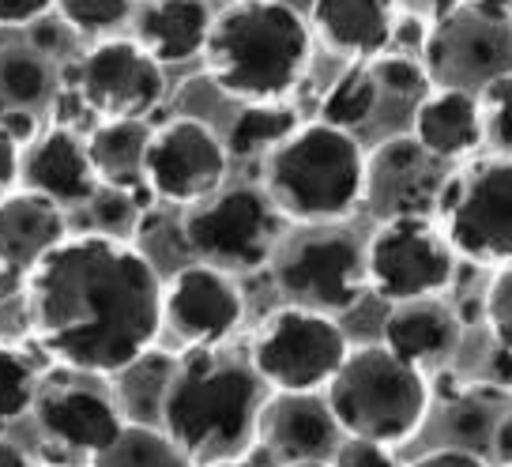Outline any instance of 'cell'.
Listing matches in <instances>:
<instances>
[{
    "label": "cell",
    "instance_id": "6da1fadb",
    "mask_svg": "<svg viewBox=\"0 0 512 467\" xmlns=\"http://www.w3.org/2000/svg\"><path fill=\"white\" fill-rule=\"evenodd\" d=\"M23 302L38 347L64 370L117 377L144 362L162 332L155 264L110 234H68L23 275Z\"/></svg>",
    "mask_w": 512,
    "mask_h": 467
},
{
    "label": "cell",
    "instance_id": "7a4b0ae2",
    "mask_svg": "<svg viewBox=\"0 0 512 467\" xmlns=\"http://www.w3.org/2000/svg\"><path fill=\"white\" fill-rule=\"evenodd\" d=\"M272 396L245 358L223 347H196L162 385V430L200 464L245 456L253 445L260 407Z\"/></svg>",
    "mask_w": 512,
    "mask_h": 467
},
{
    "label": "cell",
    "instance_id": "3957f363",
    "mask_svg": "<svg viewBox=\"0 0 512 467\" xmlns=\"http://www.w3.org/2000/svg\"><path fill=\"white\" fill-rule=\"evenodd\" d=\"M313 31L287 0H234L211 19L204 65L238 102H283L309 72Z\"/></svg>",
    "mask_w": 512,
    "mask_h": 467
},
{
    "label": "cell",
    "instance_id": "277c9868",
    "mask_svg": "<svg viewBox=\"0 0 512 467\" xmlns=\"http://www.w3.org/2000/svg\"><path fill=\"white\" fill-rule=\"evenodd\" d=\"M264 193L287 223L336 226L366 200V151L347 129L298 125L264 162Z\"/></svg>",
    "mask_w": 512,
    "mask_h": 467
},
{
    "label": "cell",
    "instance_id": "5b68a950",
    "mask_svg": "<svg viewBox=\"0 0 512 467\" xmlns=\"http://www.w3.org/2000/svg\"><path fill=\"white\" fill-rule=\"evenodd\" d=\"M324 388V400L343 434L381 441L388 449L411 441L430 415L426 373L392 355L384 343L347 351Z\"/></svg>",
    "mask_w": 512,
    "mask_h": 467
},
{
    "label": "cell",
    "instance_id": "8992f818",
    "mask_svg": "<svg viewBox=\"0 0 512 467\" xmlns=\"http://www.w3.org/2000/svg\"><path fill=\"white\" fill-rule=\"evenodd\" d=\"M287 219L264 185H230L192 204L181 238L204 264L223 272H256L279 253Z\"/></svg>",
    "mask_w": 512,
    "mask_h": 467
},
{
    "label": "cell",
    "instance_id": "52a82bcc",
    "mask_svg": "<svg viewBox=\"0 0 512 467\" xmlns=\"http://www.w3.org/2000/svg\"><path fill=\"white\" fill-rule=\"evenodd\" d=\"M422 65L433 87L479 95L512 72V19L486 0H464L430 23Z\"/></svg>",
    "mask_w": 512,
    "mask_h": 467
},
{
    "label": "cell",
    "instance_id": "ba28073f",
    "mask_svg": "<svg viewBox=\"0 0 512 467\" xmlns=\"http://www.w3.org/2000/svg\"><path fill=\"white\" fill-rule=\"evenodd\" d=\"M351 343L336 317L283 306L260 324L249 366L272 392H320L347 358Z\"/></svg>",
    "mask_w": 512,
    "mask_h": 467
},
{
    "label": "cell",
    "instance_id": "9c48e42d",
    "mask_svg": "<svg viewBox=\"0 0 512 467\" xmlns=\"http://www.w3.org/2000/svg\"><path fill=\"white\" fill-rule=\"evenodd\" d=\"M275 287L290 306L339 317L369 290L366 245L336 226H309V234L283 242L272 257Z\"/></svg>",
    "mask_w": 512,
    "mask_h": 467
},
{
    "label": "cell",
    "instance_id": "30bf717a",
    "mask_svg": "<svg viewBox=\"0 0 512 467\" xmlns=\"http://www.w3.org/2000/svg\"><path fill=\"white\" fill-rule=\"evenodd\" d=\"M445 238L475 264H512V159L494 155L448 174L441 193Z\"/></svg>",
    "mask_w": 512,
    "mask_h": 467
},
{
    "label": "cell",
    "instance_id": "8fae6325",
    "mask_svg": "<svg viewBox=\"0 0 512 467\" xmlns=\"http://www.w3.org/2000/svg\"><path fill=\"white\" fill-rule=\"evenodd\" d=\"M456 275V249L430 215L384 219L366 242L369 290L384 302L437 298Z\"/></svg>",
    "mask_w": 512,
    "mask_h": 467
},
{
    "label": "cell",
    "instance_id": "7c38bea8",
    "mask_svg": "<svg viewBox=\"0 0 512 467\" xmlns=\"http://www.w3.org/2000/svg\"><path fill=\"white\" fill-rule=\"evenodd\" d=\"M166 95V72L136 38H98L72 68V98L98 121H144Z\"/></svg>",
    "mask_w": 512,
    "mask_h": 467
},
{
    "label": "cell",
    "instance_id": "4fadbf2b",
    "mask_svg": "<svg viewBox=\"0 0 512 467\" xmlns=\"http://www.w3.org/2000/svg\"><path fill=\"white\" fill-rule=\"evenodd\" d=\"M226 144L200 117H174L151 129L144 151V185L166 204H200L226 181Z\"/></svg>",
    "mask_w": 512,
    "mask_h": 467
},
{
    "label": "cell",
    "instance_id": "5bb4252c",
    "mask_svg": "<svg viewBox=\"0 0 512 467\" xmlns=\"http://www.w3.org/2000/svg\"><path fill=\"white\" fill-rule=\"evenodd\" d=\"M245 321V298L234 275L196 260L162 283V328H170L189 351L223 347Z\"/></svg>",
    "mask_w": 512,
    "mask_h": 467
},
{
    "label": "cell",
    "instance_id": "9a60e30c",
    "mask_svg": "<svg viewBox=\"0 0 512 467\" xmlns=\"http://www.w3.org/2000/svg\"><path fill=\"white\" fill-rule=\"evenodd\" d=\"M445 159L430 155L415 136L384 140L373 155H366V200L377 219H400V215H433L441 204L448 181Z\"/></svg>",
    "mask_w": 512,
    "mask_h": 467
},
{
    "label": "cell",
    "instance_id": "2e32d148",
    "mask_svg": "<svg viewBox=\"0 0 512 467\" xmlns=\"http://www.w3.org/2000/svg\"><path fill=\"white\" fill-rule=\"evenodd\" d=\"M256 437L283 464H298V460H332L343 430L320 392H272L260 407Z\"/></svg>",
    "mask_w": 512,
    "mask_h": 467
},
{
    "label": "cell",
    "instance_id": "e0dca14e",
    "mask_svg": "<svg viewBox=\"0 0 512 467\" xmlns=\"http://www.w3.org/2000/svg\"><path fill=\"white\" fill-rule=\"evenodd\" d=\"M19 181H23V189L42 193L61 208H87L102 185L83 136L68 125H53V129L38 132L31 144H23Z\"/></svg>",
    "mask_w": 512,
    "mask_h": 467
},
{
    "label": "cell",
    "instance_id": "ac0fdd59",
    "mask_svg": "<svg viewBox=\"0 0 512 467\" xmlns=\"http://www.w3.org/2000/svg\"><path fill=\"white\" fill-rule=\"evenodd\" d=\"M68 238L64 208L42 193H8L0 200V272L27 275Z\"/></svg>",
    "mask_w": 512,
    "mask_h": 467
},
{
    "label": "cell",
    "instance_id": "d6986e66",
    "mask_svg": "<svg viewBox=\"0 0 512 467\" xmlns=\"http://www.w3.org/2000/svg\"><path fill=\"white\" fill-rule=\"evenodd\" d=\"M38 422L57 445L72 452H98L125 430L121 407L95 388H53L34 403Z\"/></svg>",
    "mask_w": 512,
    "mask_h": 467
},
{
    "label": "cell",
    "instance_id": "ffe728a7",
    "mask_svg": "<svg viewBox=\"0 0 512 467\" xmlns=\"http://www.w3.org/2000/svg\"><path fill=\"white\" fill-rule=\"evenodd\" d=\"M381 343L400 355L403 362H411L418 370L426 366H441L456 355L460 336H464V324L452 313V306L437 298H415V302H396L388 309L381 328Z\"/></svg>",
    "mask_w": 512,
    "mask_h": 467
},
{
    "label": "cell",
    "instance_id": "44dd1931",
    "mask_svg": "<svg viewBox=\"0 0 512 467\" xmlns=\"http://www.w3.org/2000/svg\"><path fill=\"white\" fill-rule=\"evenodd\" d=\"M396 19V0H313V27L320 38L354 61L388 53Z\"/></svg>",
    "mask_w": 512,
    "mask_h": 467
},
{
    "label": "cell",
    "instance_id": "7402d4cb",
    "mask_svg": "<svg viewBox=\"0 0 512 467\" xmlns=\"http://www.w3.org/2000/svg\"><path fill=\"white\" fill-rule=\"evenodd\" d=\"M211 19L208 0H147L136 16V42L159 65H189L204 57Z\"/></svg>",
    "mask_w": 512,
    "mask_h": 467
},
{
    "label": "cell",
    "instance_id": "603a6c76",
    "mask_svg": "<svg viewBox=\"0 0 512 467\" xmlns=\"http://www.w3.org/2000/svg\"><path fill=\"white\" fill-rule=\"evenodd\" d=\"M415 136L437 159H464L482 144V106L479 95L471 91H448L437 87L430 95L418 98L415 110Z\"/></svg>",
    "mask_w": 512,
    "mask_h": 467
},
{
    "label": "cell",
    "instance_id": "cb8c5ba5",
    "mask_svg": "<svg viewBox=\"0 0 512 467\" xmlns=\"http://www.w3.org/2000/svg\"><path fill=\"white\" fill-rule=\"evenodd\" d=\"M151 140L147 121H98L91 136L83 140L91 166L102 185L140 193L144 185V151Z\"/></svg>",
    "mask_w": 512,
    "mask_h": 467
},
{
    "label": "cell",
    "instance_id": "d4e9b609",
    "mask_svg": "<svg viewBox=\"0 0 512 467\" xmlns=\"http://www.w3.org/2000/svg\"><path fill=\"white\" fill-rule=\"evenodd\" d=\"M91 467H196V460L166 430L125 422L106 449L91 452Z\"/></svg>",
    "mask_w": 512,
    "mask_h": 467
},
{
    "label": "cell",
    "instance_id": "484cf974",
    "mask_svg": "<svg viewBox=\"0 0 512 467\" xmlns=\"http://www.w3.org/2000/svg\"><path fill=\"white\" fill-rule=\"evenodd\" d=\"M298 129V113L287 102H249L234 117L230 136H226V155L230 159H253V155H272L275 147Z\"/></svg>",
    "mask_w": 512,
    "mask_h": 467
},
{
    "label": "cell",
    "instance_id": "4316f807",
    "mask_svg": "<svg viewBox=\"0 0 512 467\" xmlns=\"http://www.w3.org/2000/svg\"><path fill=\"white\" fill-rule=\"evenodd\" d=\"M53 91V68L49 57L34 46H4L0 49V98L12 110H34Z\"/></svg>",
    "mask_w": 512,
    "mask_h": 467
},
{
    "label": "cell",
    "instance_id": "83f0119b",
    "mask_svg": "<svg viewBox=\"0 0 512 467\" xmlns=\"http://www.w3.org/2000/svg\"><path fill=\"white\" fill-rule=\"evenodd\" d=\"M377 102H381V87L373 80L369 65H351L328 87V95L320 102V121L354 132L358 125H366L369 117H373Z\"/></svg>",
    "mask_w": 512,
    "mask_h": 467
},
{
    "label": "cell",
    "instance_id": "f1b7e54d",
    "mask_svg": "<svg viewBox=\"0 0 512 467\" xmlns=\"http://www.w3.org/2000/svg\"><path fill=\"white\" fill-rule=\"evenodd\" d=\"M140 0H57V16L68 23L72 34H87V38H106L117 31L121 23L132 19Z\"/></svg>",
    "mask_w": 512,
    "mask_h": 467
},
{
    "label": "cell",
    "instance_id": "f546056e",
    "mask_svg": "<svg viewBox=\"0 0 512 467\" xmlns=\"http://www.w3.org/2000/svg\"><path fill=\"white\" fill-rule=\"evenodd\" d=\"M34 403H38L34 366L12 347H0V426L23 419L27 411H34Z\"/></svg>",
    "mask_w": 512,
    "mask_h": 467
},
{
    "label": "cell",
    "instance_id": "4dcf8cb0",
    "mask_svg": "<svg viewBox=\"0 0 512 467\" xmlns=\"http://www.w3.org/2000/svg\"><path fill=\"white\" fill-rule=\"evenodd\" d=\"M369 72H373V80L381 91L396 98H422L430 95V76H426V65L415 61V57H407V53H381V57H373L369 61Z\"/></svg>",
    "mask_w": 512,
    "mask_h": 467
},
{
    "label": "cell",
    "instance_id": "1f68e13d",
    "mask_svg": "<svg viewBox=\"0 0 512 467\" xmlns=\"http://www.w3.org/2000/svg\"><path fill=\"white\" fill-rule=\"evenodd\" d=\"M482 144L512 159V72L482 91Z\"/></svg>",
    "mask_w": 512,
    "mask_h": 467
},
{
    "label": "cell",
    "instance_id": "d6a6232c",
    "mask_svg": "<svg viewBox=\"0 0 512 467\" xmlns=\"http://www.w3.org/2000/svg\"><path fill=\"white\" fill-rule=\"evenodd\" d=\"M91 208H95L98 219V234H110V238H125L136 230V219H140V204H136V193L128 189H113V185H98V193L91 196Z\"/></svg>",
    "mask_w": 512,
    "mask_h": 467
},
{
    "label": "cell",
    "instance_id": "836d02e7",
    "mask_svg": "<svg viewBox=\"0 0 512 467\" xmlns=\"http://www.w3.org/2000/svg\"><path fill=\"white\" fill-rule=\"evenodd\" d=\"M486 321L494 328L497 343L505 351H512V264L501 268L490 290H486Z\"/></svg>",
    "mask_w": 512,
    "mask_h": 467
},
{
    "label": "cell",
    "instance_id": "e575fe53",
    "mask_svg": "<svg viewBox=\"0 0 512 467\" xmlns=\"http://www.w3.org/2000/svg\"><path fill=\"white\" fill-rule=\"evenodd\" d=\"M332 467H396V456L388 452L381 441H366V437H347L339 441V449L332 452Z\"/></svg>",
    "mask_w": 512,
    "mask_h": 467
},
{
    "label": "cell",
    "instance_id": "d590c367",
    "mask_svg": "<svg viewBox=\"0 0 512 467\" xmlns=\"http://www.w3.org/2000/svg\"><path fill=\"white\" fill-rule=\"evenodd\" d=\"M31 38H27V46H34L38 53H46V57H53V53H61L64 46H68V23H61V16L57 19H49V16H42V19H34L31 27Z\"/></svg>",
    "mask_w": 512,
    "mask_h": 467
},
{
    "label": "cell",
    "instance_id": "8d00e7d4",
    "mask_svg": "<svg viewBox=\"0 0 512 467\" xmlns=\"http://www.w3.org/2000/svg\"><path fill=\"white\" fill-rule=\"evenodd\" d=\"M57 0H0V27H31L53 12Z\"/></svg>",
    "mask_w": 512,
    "mask_h": 467
},
{
    "label": "cell",
    "instance_id": "74e56055",
    "mask_svg": "<svg viewBox=\"0 0 512 467\" xmlns=\"http://www.w3.org/2000/svg\"><path fill=\"white\" fill-rule=\"evenodd\" d=\"M411 467H490V464H486L482 456H475V452L445 445V449H433V452H426V456H418Z\"/></svg>",
    "mask_w": 512,
    "mask_h": 467
},
{
    "label": "cell",
    "instance_id": "f35d334b",
    "mask_svg": "<svg viewBox=\"0 0 512 467\" xmlns=\"http://www.w3.org/2000/svg\"><path fill=\"white\" fill-rule=\"evenodd\" d=\"M19 151L23 147L8 136V132L0 129V200L16 189V181H19Z\"/></svg>",
    "mask_w": 512,
    "mask_h": 467
},
{
    "label": "cell",
    "instance_id": "ab89813d",
    "mask_svg": "<svg viewBox=\"0 0 512 467\" xmlns=\"http://www.w3.org/2000/svg\"><path fill=\"white\" fill-rule=\"evenodd\" d=\"M0 129L8 132L12 140H16L19 147L23 144H31L34 136H38V125H34V113L31 110H4V117H0Z\"/></svg>",
    "mask_w": 512,
    "mask_h": 467
},
{
    "label": "cell",
    "instance_id": "60d3db41",
    "mask_svg": "<svg viewBox=\"0 0 512 467\" xmlns=\"http://www.w3.org/2000/svg\"><path fill=\"white\" fill-rule=\"evenodd\" d=\"M400 4L415 19H422V23H437V19H445L452 8H460L464 0H400Z\"/></svg>",
    "mask_w": 512,
    "mask_h": 467
},
{
    "label": "cell",
    "instance_id": "b9f144b4",
    "mask_svg": "<svg viewBox=\"0 0 512 467\" xmlns=\"http://www.w3.org/2000/svg\"><path fill=\"white\" fill-rule=\"evenodd\" d=\"M0 467H31V460H27V452L19 449L16 441L0 437Z\"/></svg>",
    "mask_w": 512,
    "mask_h": 467
},
{
    "label": "cell",
    "instance_id": "7bdbcfd3",
    "mask_svg": "<svg viewBox=\"0 0 512 467\" xmlns=\"http://www.w3.org/2000/svg\"><path fill=\"white\" fill-rule=\"evenodd\" d=\"M208 467H260L256 460H245V456H230V460H215Z\"/></svg>",
    "mask_w": 512,
    "mask_h": 467
},
{
    "label": "cell",
    "instance_id": "ee69618b",
    "mask_svg": "<svg viewBox=\"0 0 512 467\" xmlns=\"http://www.w3.org/2000/svg\"><path fill=\"white\" fill-rule=\"evenodd\" d=\"M283 467H332L328 460H298V464H283Z\"/></svg>",
    "mask_w": 512,
    "mask_h": 467
},
{
    "label": "cell",
    "instance_id": "f6af8a7d",
    "mask_svg": "<svg viewBox=\"0 0 512 467\" xmlns=\"http://www.w3.org/2000/svg\"><path fill=\"white\" fill-rule=\"evenodd\" d=\"M4 110H8V106H4V98H0V117H4Z\"/></svg>",
    "mask_w": 512,
    "mask_h": 467
},
{
    "label": "cell",
    "instance_id": "bcb514c9",
    "mask_svg": "<svg viewBox=\"0 0 512 467\" xmlns=\"http://www.w3.org/2000/svg\"><path fill=\"white\" fill-rule=\"evenodd\" d=\"M31 467H46V464H31Z\"/></svg>",
    "mask_w": 512,
    "mask_h": 467
}]
</instances>
